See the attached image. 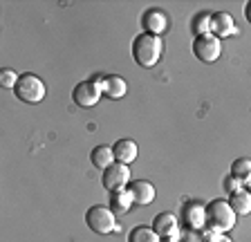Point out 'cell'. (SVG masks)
<instances>
[{
  "instance_id": "obj_1",
  "label": "cell",
  "mask_w": 251,
  "mask_h": 242,
  "mask_svg": "<svg viewBox=\"0 0 251 242\" xmlns=\"http://www.w3.org/2000/svg\"><path fill=\"white\" fill-rule=\"evenodd\" d=\"M162 54H164L162 36L141 32L132 38V58H135V63L139 68H144V70L155 68L162 61Z\"/></svg>"
},
{
  "instance_id": "obj_2",
  "label": "cell",
  "mask_w": 251,
  "mask_h": 242,
  "mask_svg": "<svg viewBox=\"0 0 251 242\" xmlns=\"http://www.w3.org/2000/svg\"><path fill=\"white\" fill-rule=\"evenodd\" d=\"M235 211L226 200H211L206 204V229L215 233H229L235 229Z\"/></svg>"
},
{
  "instance_id": "obj_3",
  "label": "cell",
  "mask_w": 251,
  "mask_h": 242,
  "mask_svg": "<svg viewBox=\"0 0 251 242\" xmlns=\"http://www.w3.org/2000/svg\"><path fill=\"white\" fill-rule=\"evenodd\" d=\"M14 95H16V99H21L23 103L36 105L45 99L47 88L41 76L27 72V74H21V79H18V83H16V88H14Z\"/></svg>"
},
{
  "instance_id": "obj_4",
  "label": "cell",
  "mask_w": 251,
  "mask_h": 242,
  "mask_svg": "<svg viewBox=\"0 0 251 242\" xmlns=\"http://www.w3.org/2000/svg\"><path fill=\"white\" fill-rule=\"evenodd\" d=\"M85 224L99 236H108V233H117L119 224H117V216L110 211V206H90L85 211Z\"/></svg>"
},
{
  "instance_id": "obj_5",
  "label": "cell",
  "mask_w": 251,
  "mask_h": 242,
  "mask_svg": "<svg viewBox=\"0 0 251 242\" xmlns=\"http://www.w3.org/2000/svg\"><path fill=\"white\" fill-rule=\"evenodd\" d=\"M193 56L200 63H215L222 56V41L213 34H204V36L193 38Z\"/></svg>"
},
{
  "instance_id": "obj_6",
  "label": "cell",
  "mask_w": 251,
  "mask_h": 242,
  "mask_svg": "<svg viewBox=\"0 0 251 242\" xmlns=\"http://www.w3.org/2000/svg\"><path fill=\"white\" fill-rule=\"evenodd\" d=\"M179 222H182V229L204 231L206 229V204L198 200L186 202L182 206V211H179Z\"/></svg>"
},
{
  "instance_id": "obj_7",
  "label": "cell",
  "mask_w": 251,
  "mask_h": 242,
  "mask_svg": "<svg viewBox=\"0 0 251 242\" xmlns=\"http://www.w3.org/2000/svg\"><path fill=\"white\" fill-rule=\"evenodd\" d=\"M101 97H103V92H101L99 79L81 81L72 90V99L78 108H92V105H97L101 101Z\"/></svg>"
},
{
  "instance_id": "obj_8",
  "label": "cell",
  "mask_w": 251,
  "mask_h": 242,
  "mask_svg": "<svg viewBox=\"0 0 251 242\" xmlns=\"http://www.w3.org/2000/svg\"><path fill=\"white\" fill-rule=\"evenodd\" d=\"M101 184H103V189L108 191V193L119 191V189H128V184H130V166L115 162L110 169L103 170V175H101Z\"/></svg>"
},
{
  "instance_id": "obj_9",
  "label": "cell",
  "mask_w": 251,
  "mask_h": 242,
  "mask_svg": "<svg viewBox=\"0 0 251 242\" xmlns=\"http://www.w3.org/2000/svg\"><path fill=\"white\" fill-rule=\"evenodd\" d=\"M168 25H171V18H168V14L164 9H159V7H151V9H146L144 16H141V27H144L146 34L162 36L168 29Z\"/></svg>"
},
{
  "instance_id": "obj_10",
  "label": "cell",
  "mask_w": 251,
  "mask_h": 242,
  "mask_svg": "<svg viewBox=\"0 0 251 242\" xmlns=\"http://www.w3.org/2000/svg\"><path fill=\"white\" fill-rule=\"evenodd\" d=\"M151 226L155 229V233L159 238H179V231H182V226H179V218L171 211H162V213H157L152 218Z\"/></svg>"
},
{
  "instance_id": "obj_11",
  "label": "cell",
  "mask_w": 251,
  "mask_h": 242,
  "mask_svg": "<svg viewBox=\"0 0 251 242\" xmlns=\"http://www.w3.org/2000/svg\"><path fill=\"white\" fill-rule=\"evenodd\" d=\"M211 34L218 36L220 41L235 36V34H238V25H235L233 16L226 14V11H215V14H211Z\"/></svg>"
},
{
  "instance_id": "obj_12",
  "label": "cell",
  "mask_w": 251,
  "mask_h": 242,
  "mask_svg": "<svg viewBox=\"0 0 251 242\" xmlns=\"http://www.w3.org/2000/svg\"><path fill=\"white\" fill-rule=\"evenodd\" d=\"M128 191H130V195H132L135 206H148V204H152L157 197L155 186H152L148 179H132L130 184H128Z\"/></svg>"
},
{
  "instance_id": "obj_13",
  "label": "cell",
  "mask_w": 251,
  "mask_h": 242,
  "mask_svg": "<svg viewBox=\"0 0 251 242\" xmlns=\"http://www.w3.org/2000/svg\"><path fill=\"white\" fill-rule=\"evenodd\" d=\"M99 85L103 97H108V99H124L128 95V83L119 74H103V76H99Z\"/></svg>"
},
{
  "instance_id": "obj_14",
  "label": "cell",
  "mask_w": 251,
  "mask_h": 242,
  "mask_svg": "<svg viewBox=\"0 0 251 242\" xmlns=\"http://www.w3.org/2000/svg\"><path fill=\"white\" fill-rule=\"evenodd\" d=\"M112 153H115V162L130 166L137 159V155H139V146H137L132 139H119V142H115V146H112Z\"/></svg>"
},
{
  "instance_id": "obj_15",
  "label": "cell",
  "mask_w": 251,
  "mask_h": 242,
  "mask_svg": "<svg viewBox=\"0 0 251 242\" xmlns=\"http://www.w3.org/2000/svg\"><path fill=\"white\" fill-rule=\"evenodd\" d=\"M110 211L115 213V216H126L128 211L135 206V202H132V195L128 189H119V191H112L110 193V202H108Z\"/></svg>"
},
{
  "instance_id": "obj_16",
  "label": "cell",
  "mask_w": 251,
  "mask_h": 242,
  "mask_svg": "<svg viewBox=\"0 0 251 242\" xmlns=\"http://www.w3.org/2000/svg\"><path fill=\"white\" fill-rule=\"evenodd\" d=\"M90 162H92L94 169L105 170L115 164V153H112L110 146H97V148H92V153H90Z\"/></svg>"
},
{
  "instance_id": "obj_17",
  "label": "cell",
  "mask_w": 251,
  "mask_h": 242,
  "mask_svg": "<svg viewBox=\"0 0 251 242\" xmlns=\"http://www.w3.org/2000/svg\"><path fill=\"white\" fill-rule=\"evenodd\" d=\"M226 202L235 211V216H249L251 213V193L247 189L238 191V193H231Z\"/></svg>"
},
{
  "instance_id": "obj_18",
  "label": "cell",
  "mask_w": 251,
  "mask_h": 242,
  "mask_svg": "<svg viewBox=\"0 0 251 242\" xmlns=\"http://www.w3.org/2000/svg\"><path fill=\"white\" fill-rule=\"evenodd\" d=\"M128 242H162V238L157 236L152 226L137 224V226H132L130 233H128Z\"/></svg>"
},
{
  "instance_id": "obj_19",
  "label": "cell",
  "mask_w": 251,
  "mask_h": 242,
  "mask_svg": "<svg viewBox=\"0 0 251 242\" xmlns=\"http://www.w3.org/2000/svg\"><path fill=\"white\" fill-rule=\"evenodd\" d=\"M231 177H235L240 184H247L251 182V159L249 157H240L231 164Z\"/></svg>"
},
{
  "instance_id": "obj_20",
  "label": "cell",
  "mask_w": 251,
  "mask_h": 242,
  "mask_svg": "<svg viewBox=\"0 0 251 242\" xmlns=\"http://www.w3.org/2000/svg\"><path fill=\"white\" fill-rule=\"evenodd\" d=\"M193 34L195 36H204V34H211V14L202 11L193 18Z\"/></svg>"
},
{
  "instance_id": "obj_21",
  "label": "cell",
  "mask_w": 251,
  "mask_h": 242,
  "mask_svg": "<svg viewBox=\"0 0 251 242\" xmlns=\"http://www.w3.org/2000/svg\"><path fill=\"white\" fill-rule=\"evenodd\" d=\"M18 79H21V76H18L14 70H9V68H5L2 72H0V85H2L5 90H14L16 83H18Z\"/></svg>"
},
{
  "instance_id": "obj_22",
  "label": "cell",
  "mask_w": 251,
  "mask_h": 242,
  "mask_svg": "<svg viewBox=\"0 0 251 242\" xmlns=\"http://www.w3.org/2000/svg\"><path fill=\"white\" fill-rule=\"evenodd\" d=\"M202 242H233L226 233H215V231H209L204 229L202 231Z\"/></svg>"
},
{
  "instance_id": "obj_23",
  "label": "cell",
  "mask_w": 251,
  "mask_h": 242,
  "mask_svg": "<svg viewBox=\"0 0 251 242\" xmlns=\"http://www.w3.org/2000/svg\"><path fill=\"white\" fill-rule=\"evenodd\" d=\"M222 186H225V191L226 193H238V191H242L245 189V184H240V182H238V179L235 177H231V175H226L225 179H222Z\"/></svg>"
},
{
  "instance_id": "obj_24",
  "label": "cell",
  "mask_w": 251,
  "mask_h": 242,
  "mask_svg": "<svg viewBox=\"0 0 251 242\" xmlns=\"http://www.w3.org/2000/svg\"><path fill=\"white\" fill-rule=\"evenodd\" d=\"M179 240L182 242H202V231H195V229H182V231H179Z\"/></svg>"
},
{
  "instance_id": "obj_25",
  "label": "cell",
  "mask_w": 251,
  "mask_h": 242,
  "mask_svg": "<svg viewBox=\"0 0 251 242\" xmlns=\"http://www.w3.org/2000/svg\"><path fill=\"white\" fill-rule=\"evenodd\" d=\"M245 18H247V23H249V25H251V0H249V2H247V5H245Z\"/></svg>"
},
{
  "instance_id": "obj_26",
  "label": "cell",
  "mask_w": 251,
  "mask_h": 242,
  "mask_svg": "<svg viewBox=\"0 0 251 242\" xmlns=\"http://www.w3.org/2000/svg\"><path fill=\"white\" fill-rule=\"evenodd\" d=\"M162 242H182L179 238H162Z\"/></svg>"
},
{
  "instance_id": "obj_27",
  "label": "cell",
  "mask_w": 251,
  "mask_h": 242,
  "mask_svg": "<svg viewBox=\"0 0 251 242\" xmlns=\"http://www.w3.org/2000/svg\"><path fill=\"white\" fill-rule=\"evenodd\" d=\"M245 189H247V191H249V193H251V182H247V184H245Z\"/></svg>"
}]
</instances>
